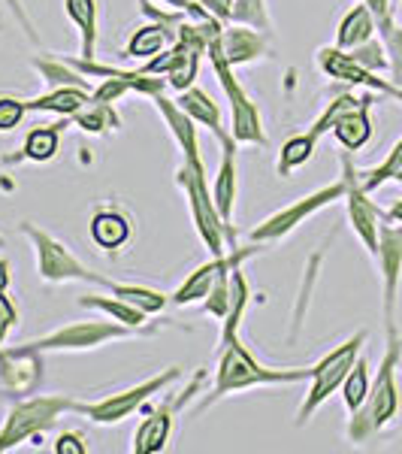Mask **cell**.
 Here are the masks:
<instances>
[{"label": "cell", "mask_w": 402, "mask_h": 454, "mask_svg": "<svg viewBox=\"0 0 402 454\" xmlns=\"http://www.w3.org/2000/svg\"><path fill=\"white\" fill-rule=\"evenodd\" d=\"M309 382V367H267L248 351L243 336L218 340V361H215V379H212L209 397L200 403L197 412L215 406L218 400L230 397L251 387H282V385H299Z\"/></svg>", "instance_id": "cell-1"}, {"label": "cell", "mask_w": 402, "mask_h": 454, "mask_svg": "<svg viewBox=\"0 0 402 454\" xmlns=\"http://www.w3.org/2000/svg\"><path fill=\"white\" fill-rule=\"evenodd\" d=\"M387 342H384V357L378 367L375 379L369 385V394L363 400V406L351 415L348 421V439L351 442H367L375 434L390 424L399 415V385H397V370L402 357V340L397 327H387Z\"/></svg>", "instance_id": "cell-2"}, {"label": "cell", "mask_w": 402, "mask_h": 454, "mask_svg": "<svg viewBox=\"0 0 402 454\" xmlns=\"http://www.w3.org/2000/svg\"><path fill=\"white\" fill-rule=\"evenodd\" d=\"M221 31H224V21H218L215 31H212L209 43H206V58L215 70V79L221 85L224 98H228V106H230V134L233 140L239 145H267V130H263V119H260V109L248 98L245 85L239 82L236 76V67L228 61L221 49Z\"/></svg>", "instance_id": "cell-3"}, {"label": "cell", "mask_w": 402, "mask_h": 454, "mask_svg": "<svg viewBox=\"0 0 402 454\" xmlns=\"http://www.w3.org/2000/svg\"><path fill=\"white\" fill-rule=\"evenodd\" d=\"M175 182H179L182 194L188 200V212H191V222L197 237L203 239V246L212 254H224L228 248L239 246L236 227H230L221 218V212L215 207V197H212V179L206 167H194L182 160L179 170H175Z\"/></svg>", "instance_id": "cell-4"}, {"label": "cell", "mask_w": 402, "mask_h": 454, "mask_svg": "<svg viewBox=\"0 0 402 454\" xmlns=\"http://www.w3.org/2000/svg\"><path fill=\"white\" fill-rule=\"evenodd\" d=\"M79 400L70 394H34V397H19L10 406L0 427V454L19 449L21 442L40 439L43 434L58 427L64 415H76Z\"/></svg>", "instance_id": "cell-5"}, {"label": "cell", "mask_w": 402, "mask_h": 454, "mask_svg": "<svg viewBox=\"0 0 402 454\" xmlns=\"http://www.w3.org/2000/svg\"><path fill=\"white\" fill-rule=\"evenodd\" d=\"M158 331H136L128 327L121 321L112 318H91V321H73L64 325L58 331L36 336V340L19 342L12 346L16 351H31V355H64V351H91V348H104L109 342H124V340H136V336H155Z\"/></svg>", "instance_id": "cell-6"}, {"label": "cell", "mask_w": 402, "mask_h": 454, "mask_svg": "<svg viewBox=\"0 0 402 454\" xmlns=\"http://www.w3.org/2000/svg\"><path fill=\"white\" fill-rule=\"evenodd\" d=\"M19 231L27 237V243L34 248L36 258V276L46 285H67V282H82V285H97V288L109 291L112 279L94 273L88 263H82L73 254V248H67L58 237H52L49 231L36 227L34 222H21Z\"/></svg>", "instance_id": "cell-7"}, {"label": "cell", "mask_w": 402, "mask_h": 454, "mask_svg": "<svg viewBox=\"0 0 402 454\" xmlns=\"http://www.w3.org/2000/svg\"><path fill=\"white\" fill-rule=\"evenodd\" d=\"M363 342H367V331H357L351 340L336 346L330 355L321 357L315 367H309V391H305V397L297 409V427H305V424L312 421V415L339 391L348 370L354 367V361L360 357Z\"/></svg>", "instance_id": "cell-8"}, {"label": "cell", "mask_w": 402, "mask_h": 454, "mask_svg": "<svg viewBox=\"0 0 402 454\" xmlns=\"http://www.w3.org/2000/svg\"><path fill=\"white\" fill-rule=\"evenodd\" d=\"M345 188H348L345 176H339V179L330 182V185H324V188H318V192L299 197V200H294L290 207H284L279 212H273L269 218H263L260 224L251 227L248 239H251V243H260V246L282 243L284 237H290L299 224H305L312 215H318L321 209L333 207L336 200H345Z\"/></svg>", "instance_id": "cell-9"}, {"label": "cell", "mask_w": 402, "mask_h": 454, "mask_svg": "<svg viewBox=\"0 0 402 454\" xmlns=\"http://www.w3.org/2000/svg\"><path fill=\"white\" fill-rule=\"evenodd\" d=\"M175 379H182V370L179 367H170V370H160L158 376H149L145 382H136L124 391H115L109 397H100L94 403H82L79 400V412L82 419H88L91 424H100V427H109V424H121L124 419L136 415L140 409L149 403L155 394L166 391Z\"/></svg>", "instance_id": "cell-10"}, {"label": "cell", "mask_w": 402, "mask_h": 454, "mask_svg": "<svg viewBox=\"0 0 402 454\" xmlns=\"http://www.w3.org/2000/svg\"><path fill=\"white\" fill-rule=\"evenodd\" d=\"M203 382H206V372H197L194 382L185 387V391L173 394L160 403L158 409H149L140 427L134 430V439H130V451L134 454H160L166 451L175 430V421H179V412H185V406L191 403L197 394H200Z\"/></svg>", "instance_id": "cell-11"}, {"label": "cell", "mask_w": 402, "mask_h": 454, "mask_svg": "<svg viewBox=\"0 0 402 454\" xmlns=\"http://www.w3.org/2000/svg\"><path fill=\"white\" fill-rule=\"evenodd\" d=\"M263 248H267V246L251 243V246H233L224 254H212L206 263H200V267H197L194 273L188 276V279L173 291L170 303H175V306L203 303V300H206V294L212 291V285H215L218 279H224L228 273H233L236 267H243L245 261L258 258Z\"/></svg>", "instance_id": "cell-12"}, {"label": "cell", "mask_w": 402, "mask_h": 454, "mask_svg": "<svg viewBox=\"0 0 402 454\" xmlns=\"http://www.w3.org/2000/svg\"><path fill=\"white\" fill-rule=\"evenodd\" d=\"M342 176H345V212H348V224L354 231V237L360 239L363 248L375 258L378 252V233H382L384 212L369 200V192L360 185V173H357L351 152L342 155Z\"/></svg>", "instance_id": "cell-13"}, {"label": "cell", "mask_w": 402, "mask_h": 454, "mask_svg": "<svg viewBox=\"0 0 402 454\" xmlns=\"http://www.w3.org/2000/svg\"><path fill=\"white\" fill-rule=\"evenodd\" d=\"M378 270H382V309H384V331L397 327V300L402 282V224L384 218L378 233Z\"/></svg>", "instance_id": "cell-14"}, {"label": "cell", "mask_w": 402, "mask_h": 454, "mask_svg": "<svg viewBox=\"0 0 402 454\" xmlns=\"http://www.w3.org/2000/svg\"><path fill=\"white\" fill-rule=\"evenodd\" d=\"M318 67L327 73L336 82H345L354 88H363V91L372 94H384V98H393L397 104H402V85L393 82V79H382V73H372L367 67L351 58L345 49L339 46H324L318 52Z\"/></svg>", "instance_id": "cell-15"}, {"label": "cell", "mask_w": 402, "mask_h": 454, "mask_svg": "<svg viewBox=\"0 0 402 454\" xmlns=\"http://www.w3.org/2000/svg\"><path fill=\"white\" fill-rule=\"evenodd\" d=\"M149 100H151V106L158 109V115L164 119L166 128H170V137H173V143L179 145L182 160L194 167H206L203 164V152H200V137H197V121L191 115L175 104V98H166V91H160Z\"/></svg>", "instance_id": "cell-16"}, {"label": "cell", "mask_w": 402, "mask_h": 454, "mask_svg": "<svg viewBox=\"0 0 402 454\" xmlns=\"http://www.w3.org/2000/svg\"><path fill=\"white\" fill-rule=\"evenodd\" d=\"M221 149V164L215 170V185H212V197H215V207L221 212V218L233 227V209L239 200V164H236V149L239 143L233 140V134H224L218 140Z\"/></svg>", "instance_id": "cell-17"}, {"label": "cell", "mask_w": 402, "mask_h": 454, "mask_svg": "<svg viewBox=\"0 0 402 454\" xmlns=\"http://www.w3.org/2000/svg\"><path fill=\"white\" fill-rule=\"evenodd\" d=\"M70 119H61L55 124H36L34 130H27L25 143L16 155H4L0 164L4 167H16V164H49V160L58 158L61 152V134L67 128Z\"/></svg>", "instance_id": "cell-18"}, {"label": "cell", "mask_w": 402, "mask_h": 454, "mask_svg": "<svg viewBox=\"0 0 402 454\" xmlns=\"http://www.w3.org/2000/svg\"><path fill=\"white\" fill-rule=\"evenodd\" d=\"M88 237L100 252L115 254L134 237V218L119 207H100L88 222Z\"/></svg>", "instance_id": "cell-19"}, {"label": "cell", "mask_w": 402, "mask_h": 454, "mask_svg": "<svg viewBox=\"0 0 402 454\" xmlns=\"http://www.w3.org/2000/svg\"><path fill=\"white\" fill-rule=\"evenodd\" d=\"M269 34L254 31L248 25H236V21H228L221 31V49L228 55V61L233 67H248V64L260 61V58L269 55Z\"/></svg>", "instance_id": "cell-20"}, {"label": "cell", "mask_w": 402, "mask_h": 454, "mask_svg": "<svg viewBox=\"0 0 402 454\" xmlns=\"http://www.w3.org/2000/svg\"><path fill=\"white\" fill-rule=\"evenodd\" d=\"M330 134L345 152H360L372 140V91L354 109L336 119Z\"/></svg>", "instance_id": "cell-21"}, {"label": "cell", "mask_w": 402, "mask_h": 454, "mask_svg": "<svg viewBox=\"0 0 402 454\" xmlns=\"http://www.w3.org/2000/svg\"><path fill=\"white\" fill-rule=\"evenodd\" d=\"M185 21V19H182ZM175 27L179 25H170V21H145L143 27H136L130 34L128 46H124V58H134V61H149V58L160 55L164 49H170L175 43Z\"/></svg>", "instance_id": "cell-22"}, {"label": "cell", "mask_w": 402, "mask_h": 454, "mask_svg": "<svg viewBox=\"0 0 402 454\" xmlns=\"http://www.w3.org/2000/svg\"><path fill=\"white\" fill-rule=\"evenodd\" d=\"M64 16L79 34V55L94 58L100 36V6L97 0H64Z\"/></svg>", "instance_id": "cell-23"}, {"label": "cell", "mask_w": 402, "mask_h": 454, "mask_svg": "<svg viewBox=\"0 0 402 454\" xmlns=\"http://www.w3.org/2000/svg\"><path fill=\"white\" fill-rule=\"evenodd\" d=\"M175 104L185 109V113L191 115V119L200 124V128L212 130V137H215V140H221L224 134H230V128H224L221 109H218V104L209 98L206 91H203V88L191 85L188 91H179V94H175Z\"/></svg>", "instance_id": "cell-24"}, {"label": "cell", "mask_w": 402, "mask_h": 454, "mask_svg": "<svg viewBox=\"0 0 402 454\" xmlns=\"http://www.w3.org/2000/svg\"><path fill=\"white\" fill-rule=\"evenodd\" d=\"M88 98H91V91H85V88H46L36 98H27L25 104L27 113H52L58 119H73L88 104Z\"/></svg>", "instance_id": "cell-25"}, {"label": "cell", "mask_w": 402, "mask_h": 454, "mask_svg": "<svg viewBox=\"0 0 402 454\" xmlns=\"http://www.w3.org/2000/svg\"><path fill=\"white\" fill-rule=\"evenodd\" d=\"M79 306L82 309H97L104 312L106 318L112 321H121V325L128 327H136V331H160V325H149V315H145L143 309H136L134 303H128V300L115 297V294H82L79 297Z\"/></svg>", "instance_id": "cell-26"}, {"label": "cell", "mask_w": 402, "mask_h": 454, "mask_svg": "<svg viewBox=\"0 0 402 454\" xmlns=\"http://www.w3.org/2000/svg\"><path fill=\"white\" fill-rule=\"evenodd\" d=\"M31 67L46 82V88H85V91H94L91 79L73 67L64 55H36Z\"/></svg>", "instance_id": "cell-27"}, {"label": "cell", "mask_w": 402, "mask_h": 454, "mask_svg": "<svg viewBox=\"0 0 402 454\" xmlns=\"http://www.w3.org/2000/svg\"><path fill=\"white\" fill-rule=\"evenodd\" d=\"M375 34H378V21L372 16V10L367 4H357L342 16L339 27H336V46L351 52V49L372 40Z\"/></svg>", "instance_id": "cell-28"}, {"label": "cell", "mask_w": 402, "mask_h": 454, "mask_svg": "<svg viewBox=\"0 0 402 454\" xmlns=\"http://www.w3.org/2000/svg\"><path fill=\"white\" fill-rule=\"evenodd\" d=\"M70 121L88 137H106L124 124L115 104H106V100H97V98H88V104L79 109Z\"/></svg>", "instance_id": "cell-29"}, {"label": "cell", "mask_w": 402, "mask_h": 454, "mask_svg": "<svg viewBox=\"0 0 402 454\" xmlns=\"http://www.w3.org/2000/svg\"><path fill=\"white\" fill-rule=\"evenodd\" d=\"M251 285H248V276L243 267H236L230 273V312L224 315L221 321V340H230V336H239V327H243V318L251 306Z\"/></svg>", "instance_id": "cell-30"}, {"label": "cell", "mask_w": 402, "mask_h": 454, "mask_svg": "<svg viewBox=\"0 0 402 454\" xmlns=\"http://www.w3.org/2000/svg\"><path fill=\"white\" fill-rule=\"evenodd\" d=\"M318 140H321V137H315L312 130L284 140L282 149H279V158H275V173H279L282 179H288L294 170L309 164V160L315 158V152H318Z\"/></svg>", "instance_id": "cell-31"}, {"label": "cell", "mask_w": 402, "mask_h": 454, "mask_svg": "<svg viewBox=\"0 0 402 454\" xmlns=\"http://www.w3.org/2000/svg\"><path fill=\"white\" fill-rule=\"evenodd\" d=\"M109 294L128 300V303H134L136 309H143L145 315H158L166 309V303H170V297L164 294V291L158 288H149V285H128V282H112V288H109Z\"/></svg>", "instance_id": "cell-32"}, {"label": "cell", "mask_w": 402, "mask_h": 454, "mask_svg": "<svg viewBox=\"0 0 402 454\" xmlns=\"http://www.w3.org/2000/svg\"><path fill=\"white\" fill-rule=\"evenodd\" d=\"M369 385H372V379H369V361L367 357H357L354 361V367L348 370V376H345V382H342V400H345V406H348V412L354 415L357 409L363 406V400H367V394H369Z\"/></svg>", "instance_id": "cell-33"}, {"label": "cell", "mask_w": 402, "mask_h": 454, "mask_svg": "<svg viewBox=\"0 0 402 454\" xmlns=\"http://www.w3.org/2000/svg\"><path fill=\"white\" fill-rule=\"evenodd\" d=\"M230 21H236V25H248V27H254V31H263V34H273V19H269L267 0H236Z\"/></svg>", "instance_id": "cell-34"}, {"label": "cell", "mask_w": 402, "mask_h": 454, "mask_svg": "<svg viewBox=\"0 0 402 454\" xmlns=\"http://www.w3.org/2000/svg\"><path fill=\"white\" fill-rule=\"evenodd\" d=\"M399 167H402V137H399L397 143H393V149L387 152L382 164L372 167V170H367V173H360V185L367 188L369 194L378 192V188H382L384 182H390V176L397 173Z\"/></svg>", "instance_id": "cell-35"}, {"label": "cell", "mask_w": 402, "mask_h": 454, "mask_svg": "<svg viewBox=\"0 0 402 454\" xmlns=\"http://www.w3.org/2000/svg\"><path fill=\"white\" fill-rule=\"evenodd\" d=\"M363 98H357V94H351V91H345V94H336V98L330 100V104L324 106V113L318 115L315 119V124H312V134L315 137H324V134H330L333 130V124H336V119H339V115H345L348 109H354L357 104H360Z\"/></svg>", "instance_id": "cell-36"}, {"label": "cell", "mask_w": 402, "mask_h": 454, "mask_svg": "<svg viewBox=\"0 0 402 454\" xmlns=\"http://www.w3.org/2000/svg\"><path fill=\"white\" fill-rule=\"evenodd\" d=\"M348 55L354 58L360 67H367L372 73H387V70H390V58H387V49H384V43L378 40V36H372V40L354 46Z\"/></svg>", "instance_id": "cell-37"}, {"label": "cell", "mask_w": 402, "mask_h": 454, "mask_svg": "<svg viewBox=\"0 0 402 454\" xmlns=\"http://www.w3.org/2000/svg\"><path fill=\"white\" fill-rule=\"evenodd\" d=\"M378 34H382L387 58H390L393 82L402 85V25H397V19H393V21H387V25L378 27Z\"/></svg>", "instance_id": "cell-38"}, {"label": "cell", "mask_w": 402, "mask_h": 454, "mask_svg": "<svg viewBox=\"0 0 402 454\" xmlns=\"http://www.w3.org/2000/svg\"><path fill=\"white\" fill-rule=\"evenodd\" d=\"M27 115V104L16 94H0V134H10V130L21 128Z\"/></svg>", "instance_id": "cell-39"}, {"label": "cell", "mask_w": 402, "mask_h": 454, "mask_svg": "<svg viewBox=\"0 0 402 454\" xmlns=\"http://www.w3.org/2000/svg\"><path fill=\"white\" fill-rule=\"evenodd\" d=\"M203 312L218 321H224V315L230 312V273L212 285V291L206 294V300H203Z\"/></svg>", "instance_id": "cell-40"}, {"label": "cell", "mask_w": 402, "mask_h": 454, "mask_svg": "<svg viewBox=\"0 0 402 454\" xmlns=\"http://www.w3.org/2000/svg\"><path fill=\"white\" fill-rule=\"evenodd\" d=\"M16 325H19V309H16V303H12V297L4 291V294H0V348L6 346V340H10Z\"/></svg>", "instance_id": "cell-41"}, {"label": "cell", "mask_w": 402, "mask_h": 454, "mask_svg": "<svg viewBox=\"0 0 402 454\" xmlns=\"http://www.w3.org/2000/svg\"><path fill=\"white\" fill-rule=\"evenodd\" d=\"M55 454H88V445H85V436L79 430H64L61 436L55 439Z\"/></svg>", "instance_id": "cell-42"}, {"label": "cell", "mask_w": 402, "mask_h": 454, "mask_svg": "<svg viewBox=\"0 0 402 454\" xmlns=\"http://www.w3.org/2000/svg\"><path fill=\"white\" fill-rule=\"evenodd\" d=\"M6 6H10V12L19 19V25H21V31H25L27 40H31V43H40V34H36V25H34V19L27 16L25 4H21V0H6Z\"/></svg>", "instance_id": "cell-43"}, {"label": "cell", "mask_w": 402, "mask_h": 454, "mask_svg": "<svg viewBox=\"0 0 402 454\" xmlns=\"http://www.w3.org/2000/svg\"><path fill=\"white\" fill-rule=\"evenodd\" d=\"M155 4L170 6V10H179V12H185V16H191V19H212L209 12L203 10L200 0H155Z\"/></svg>", "instance_id": "cell-44"}, {"label": "cell", "mask_w": 402, "mask_h": 454, "mask_svg": "<svg viewBox=\"0 0 402 454\" xmlns=\"http://www.w3.org/2000/svg\"><path fill=\"white\" fill-rule=\"evenodd\" d=\"M200 4L212 19H218V21L228 25V21L233 19V6H236V0H200Z\"/></svg>", "instance_id": "cell-45"}, {"label": "cell", "mask_w": 402, "mask_h": 454, "mask_svg": "<svg viewBox=\"0 0 402 454\" xmlns=\"http://www.w3.org/2000/svg\"><path fill=\"white\" fill-rule=\"evenodd\" d=\"M360 4H367L369 10H372V16H375L378 27L387 25V21L397 19V10H393V6H390V0H360Z\"/></svg>", "instance_id": "cell-46"}, {"label": "cell", "mask_w": 402, "mask_h": 454, "mask_svg": "<svg viewBox=\"0 0 402 454\" xmlns=\"http://www.w3.org/2000/svg\"><path fill=\"white\" fill-rule=\"evenodd\" d=\"M10 285H12V267H10V261H6V258H0V294H4V291H10Z\"/></svg>", "instance_id": "cell-47"}, {"label": "cell", "mask_w": 402, "mask_h": 454, "mask_svg": "<svg viewBox=\"0 0 402 454\" xmlns=\"http://www.w3.org/2000/svg\"><path fill=\"white\" fill-rule=\"evenodd\" d=\"M384 218H390V222H397V224H402V197H399V200H397V203H393V207H390V209H387V212H384Z\"/></svg>", "instance_id": "cell-48"}, {"label": "cell", "mask_w": 402, "mask_h": 454, "mask_svg": "<svg viewBox=\"0 0 402 454\" xmlns=\"http://www.w3.org/2000/svg\"><path fill=\"white\" fill-rule=\"evenodd\" d=\"M390 182H399V185H402V167H399V170H397V173H393V176H390Z\"/></svg>", "instance_id": "cell-49"}, {"label": "cell", "mask_w": 402, "mask_h": 454, "mask_svg": "<svg viewBox=\"0 0 402 454\" xmlns=\"http://www.w3.org/2000/svg\"><path fill=\"white\" fill-rule=\"evenodd\" d=\"M390 6H393V10H397V6H399V0H390Z\"/></svg>", "instance_id": "cell-50"}, {"label": "cell", "mask_w": 402, "mask_h": 454, "mask_svg": "<svg viewBox=\"0 0 402 454\" xmlns=\"http://www.w3.org/2000/svg\"><path fill=\"white\" fill-rule=\"evenodd\" d=\"M0 361H4V348H0Z\"/></svg>", "instance_id": "cell-51"}, {"label": "cell", "mask_w": 402, "mask_h": 454, "mask_svg": "<svg viewBox=\"0 0 402 454\" xmlns=\"http://www.w3.org/2000/svg\"><path fill=\"white\" fill-rule=\"evenodd\" d=\"M4 243H6V239H4V237H0V246H4Z\"/></svg>", "instance_id": "cell-52"}, {"label": "cell", "mask_w": 402, "mask_h": 454, "mask_svg": "<svg viewBox=\"0 0 402 454\" xmlns=\"http://www.w3.org/2000/svg\"><path fill=\"white\" fill-rule=\"evenodd\" d=\"M399 370H402V357H399Z\"/></svg>", "instance_id": "cell-53"}]
</instances>
